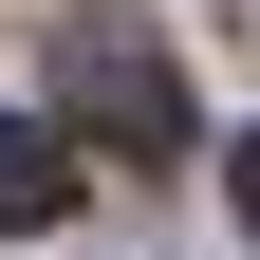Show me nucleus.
Returning a JSON list of instances; mask_svg holds the SVG:
<instances>
[{"instance_id":"nucleus-1","label":"nucleus","mask_w":260,"mask_h":260,"mask_svg":"<svg viewBox=\"0 0 260 260\" xmlns=\"http://www.w3.org/2000/svg\"><path fill=\"white\" fill-rule=\"evenodd\" d=\"M56 112L93 130V149H130V168H168L186 149V56L130 19V0H75L56 19Z\"/></svg>"},{"instance_id":"nucleus-2","label":"nucleus","mask_w":260,"mask_h":260,"mask_svg":"<svg viewBox=\"0 0 260 260\" xmlns=\"http://www.w3.org/2000/svg\"><path fill=\"white\" fill-rule=\"evenodd\" d=\"M0 223H19V242H38V223H75V130L0 112Z\"/></svg>"},{"instance_id":"nucleus-3","label":"nucleus","mask_w":260,"mask_h":260,"mask_svg":"<svg viewBox=\"0 0 260 260\" xmlns=\"http://www.w3.org/2000/svg\"><path fill=\"white\" fill-rule=\"evenodd\" d=\"M223 186H242V223H260V130H242V149H223Z\"/></svg>"}]
</instances>
